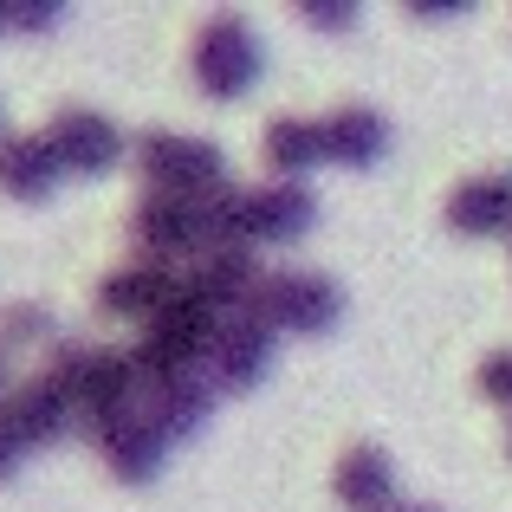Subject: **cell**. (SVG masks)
I'll return each mask as SVG.
<instances>
[{"instance_id":"277c9868","label":"cell","mask_w":512,"mask_h":512,"mask_svg":"<svg viewBox=\"0 0 512 512\" xmlns=\"http://www.w3.org/2000/svg\"><path fill=\"white\" fill-rule=\"evenodd\" d=\"M137 175L150 182V195H214L227 188V156L201 137H175V130H150L137 143Z\"/></svg>"},{"instance_id":"8992f818","label":"cell","mask_w":512,"mask_h":512,"mask_svg":"<svg viewBox=\"0 0 512 512\" xmlns=\"http://www.w3.org/2000/svg\"><path fill=\"white\" fill-rule=\"evenodd\" d=\"M273 357H279V331L266 325V318H253V312H234V318H221V331H214V350H208V383L214 389H260L266 383V370H273Z\"/></svg>"},{"instance_id":"44dd1931","label":"cell","mask_w":512,"mask_h":512,"mask_svg":"<svg viewBox=\"0 0 512 512\" xmlns=\"http://www.w3.org/2000/svg\"><path fill=\"white\" fill-rule=\"evenodd\" d=\"M26 454H33V441L20 435V422H13V402H7V409H0V480H13V474H20V461H26Z\"/></svg>"},{"instance_id":"7402d4cb","label":"cell","mask_w":512,"mask_h":512,"mask_svg":"<svg viewBox=\"0 0 512 512\" xmlns=\"http://www.w3.org/2000/svg\"><path fill=\"white\" fill-rule=\"evenodd\" d=\"M474 383H480V396H493V402H506V409H512V350H493V357L480 363Z\"/></svg>"},{"instance_id":"ba28073f","label":"cell","mask_w":512,"mask_h":512,"mask_svg":"<svg viewBox=\"0 0 512 512\" xmlns=\"http://www.w3.org/2000/svg\"><path fill=\"white\" fill-rule=\"evenodd\" d=\"M182 292H188V273H175L169 260H137V266H124V273H111L98 286V312L156 325V318H163Z\"/></svg>"},{"instance_id":"9c48e42d","label":"cell","mask_w":512,"mask_h":512,"mask_svg":"<svg viewBox=\"0 0 512 512\" xmlns=\"http://www.w3.org/2000/svg\"><path fill=\"white\" fill-rule=\"evenodd\" d=\"M318 221V201L305 182H266L247 188V247H292Z\"/></svg>"},{"instance_id":"603a6c76","label":"cell","mask_w":512,"mask_h":512,"mask_svg":"<svg viewBox=\"0 0 512 512\" xmlns=\"http://www.w3.org/2000/svg\"><path fill=\"white\" fill-rule=\"evenodd\" d=\"M299 13H305L312 26H325V33H344V26L357 20V7H350V0H305Z\"/></svg>"},{"instance_id":"30bf717a","label":"cell","mask_w":512,"mask_h":512,"mask_svg":"<svg viewBox=\"0 0 512 512\" xmlns=\"http://www.w3.org/2000/svg\"><path fill=\"white\" fill-rule=\"evenodd\" d=\"M46 143H52V156H59L65 175H104L124 156V130L98 111H59L52 130H46Z\"/></svg>"},{"instance_id":"2e32d148","label":"cell","mask_w":512,"mask_h":512,"mask_svg":"<svg viewBox=\"0 0 512 512\" xmlns=\"http://www.w3.org/2000/svg\"><path fill=\"white\" fill-rule=\"evenodd\" d=\"M208 409H214V383H208V370H195V376H169V383L143 389V415H150V422L163 428L169 441L195 435V428L208 422Z\"/></svg>"},{"instance_id":"9a60e30c","label":"cell","mask_w":512,"mask_h":512,"mask_svg":"<svg viewBox=\"0 0 512 512\" xmlns=\"http://www.w3.org/2000/svg\"><path fill=\"white\" fill-rule=\"evenodd\" d=\"M98 448H104V461H111V474H117V480L143 487V480L163 467L169 435H163V428H156L143 409H130V415H117L111 428H98Z\"/></svg>"},{"instance_id":"5b68a950","label":"cell","mask_w":512,"mask_h":512,"mask_svg":"<svg viewBox=\"0 0 512 512\" xmlns=\"http://www.w3.org/2000/svg\"><path fill=\"white\" fill-rule=\"evenodd\" d=\"M266 52L260 39H253V26L240 20V13H214L208 26L195 33V85L208 91V98H240V91H253V78H260Z\"/></svg>"},{"instance_id":"3957f363","label":"cell","mask_w":512,"mask_h":512,"mask_svg":"<svg viewBox=\"0 0 512 512\" xmlns=\"http://www.w3.org/2000/svg\"><path fill=\"white\" fill-rule=\"evenodd\" d=\"M253 318H266L273 331H292V338H325L344 318V286L325 273H305V266L266 273L260 299H253Z\"/></svg>"},{"instance_id":"4fadbf2b","label":"cell","mask_w":512,"mask_h":512,"mask_svg":"<svg viewBox=\"0 0 512 512\" xmlns=\"http://www.w3.org/2000/svg\"><path fill=\"white\" fill-rule=\"evenodd\" d=\"M448 227H454L461 240H493V234H512V169L467 175V182L448 195Z\"/></svg>"},{"instance_id":"5bb4252c","label":"cell","mask_w":512,"mask_h":512,"mask_svg":"<svg viewBox=\"0 0 512 512\" xmlns=\"http://www.w3.org/2000/svg\"><path fill=\"white\" fill-rule=\"evenodd\" d=\"M260 286H266V273L253 266V253H247V247H234V253H208V260L188 273V299H201L208 312H221V318L253 312Z\"/></svg>"},{"instance_id":"7c38bea8","label":"cell","mask_w":512,"mask_h":512,"mask_svg":"<svg viewBox=\"0 0 512 512\" xmlns=\"http://www.w3.org/2000/svg\"><path fill=\"white\" fill-rule=\"evenodd\" d=\"M331 493L344 512H396V461L376 441H357L331 467Z\"/></svg>"},{"instance_id":"d4e9b609","label":"cell","mask_w":512,"mask_h":512,"mask_svg":"<svg viewBox=\"0 0 512 512\" xmlns=\"http://www.w3.org/2000/svg\"><path fill=\"white\" fill-rule=\"evenodd\" d=\"M7 402H13L7 396V344H0V409H7Z\"/></svg>"},{"instance_id":"d6986e66","label":"cell","mask_w":512,"mask_h":512,"mask_svg":"<svg viewBox=\"0 0 512 512\" xmlns=\"http://www.w3.org/2000/svg\"><path fill=\"white\" fill-rule=\"evenodd\" d=\"M59 188V156L46 137H7L0 143V195L13 201H46Z\"/></svg>"},{"instance_id":"52a82bcc","label":"cell","mask_w":512,"mask_h":512,"mask_svg":"<svg viewBox=\"0 0 512 512\" xmlns=\"http://www.w3.org/2000/svg\"><path fill=\"white\" fill-rule=\"evenodd\" d=\"M130 234L150 260H182V253H201L208 260V221H201V195H143L137 214H130Z\"/></svg>"},{"instance_id":"7a4b0ae2","label":"cell","mask_w":512,"mask_h":512,"mask_svg":"<svg viewBox=\"0 0 512 512\" xmlns=\"http://www.w3.org/2000/svg\"><path fill=\"white\" fill-rule=\"evenodd\" d=\"M59 376H65V389H72V402H78V415H85L91 435L111 428L117 415H130V409H137V396H143L130 350H111V344H72V350H59Z\"/></svg>"},{"instance_id":"e0dca14e","label":"cell","mask_w":512,"mask_h":512,"mask_svg":"<svg viewBox=\"0 0 512 512\" xmlns=\"http://www.w3.org/2000/svg\"><path fill=\"white\" fill-rule=\"evenodd\" d=\"M325 156L344 169H370L389 156V124L383 111H370V104H344V111L325 117Z\"/></svg>"},{"instance_id":"cb8c5ba5","label":"cell","mask_w":512,"mask_h":512,"mask_svg":"<svg viewBox=\"0 0 512 512\" xmlns=\"http://www.w3.org/2000/svg\"><path fill=\"white\" fill-rule=\"evenodd\" d=\"M415 20H441V13H467V0H409Z\"/></svg>"},{"instance_id":"ac0fdd59","label":"cell","mask_w":512,"mask_h":512,"mask_svg":"<svg viewBox=\"0 0 512 512\" xmlns=\"http://www.w3.org/2000/svg\"><path fill=\"white\" fill-rule=\"evenodd\" d=\"M260 156L273 175H286V182H299V175H312L318 163H331L325 156V124H312V117H273L260 137Z\"/></svg>"},{"instance_id":"6da1fadb","label":"cell","mask_w":512,"mask_h":512,"mask_svg":"<svg viewBox=\"0 0 512 512\" xmlns=\"http://www.w3.org/2000/svg\"><path fill=\"white\" fill-rule=\"evenodd\" d=\"M214 331H221V312H208L201 299H175L156 325H143V344L130 350V363H137V383L156 389L169 383V376H195L208 370V350H214Z\"/></svg>"},{"instance_id":"484cf974","label":"cell","mask_w":512,"mask_h":512,"mask_svg":"<svg viewBox=\"0 0 512 512\" xmlns=\"http://www.w3.org/2000/svg\"><path fill=\"white\" fill-rule=\"evenodd\" d=\"M396 512H441V506H396Z\"/></svg>"},{"instance_id":"4316f807","label":"cell","mask_w":512,"mask_h":512,"mask_svg":"<svg viewBox=\"0 0 512 512\" xmlns=\"http://www.w3.org/2000/svg\"><path fill=\"white\" fill-rule=\"evenodd\" d=\"M0 26H7V13H0Z\"/></svg>"},{"instance_id":"8fae6325","label":"cell","mask_w":512,"mask_h":512,"mask_svg":"<svg viewBox=\"0 0 512 512\" xmlns=\"http://www.w3.org/2000/svg\"><path fill=\"white\" fill-rule=\"evenodd\" d=\"M13 422H20V435L33 441V448H52V441H65L78 422H85L78 402H72V389H65V376H59V363L39 370V376H26V383L13 389Z\"/></svg>"},{"instance_id":"ffe728a7","label":"cell","mask_w":512,"mask_h":512,"mask_svg":"<svg viewBox=\"0 0 512 512\" xmlns=\"http://www.w3.org/2000/svg\"><path fill=\"white\" fill-rule=\"evenodd\" d=\"M0 13H7V26H20V33H46L52 20H65L59 0H0Z\"/></svg>"}]
</instances>
